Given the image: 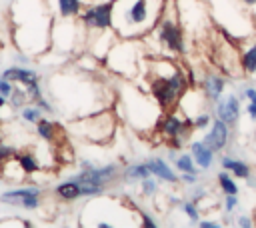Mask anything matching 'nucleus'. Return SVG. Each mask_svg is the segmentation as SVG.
<instances>
[{"instance_id": "f257e3e1", "label": "nucleus", "mask_w": 256, "mask_h": 228, "mask_svg": "<svg viewBox=\"0 0 256 228\" xmlns=\"http://www.w3.org/2000/svg\"><path fill=\"white\" fill-rule=\"evenodd\" d=\"M184 76L178 72V70H174L168 78L166 76H158L154 82H152V94H154V98H156V102L160 104V106H170L174 100H178V96H180V92L184 90Z\"/></svg>"}, {"instance_id": "f03ea898", "label": "nucleus", "mask_w": 256, "mask_h": 228, "mask_svg": "<svg viewBox=\"0 0 256 228\" xmlns=\"http://www.w3.org/2000/svg\"><path fill=\"white\" fill-rule=\"evenodd\" d=\"M112 2H104V4H94L90 8H86L82 12V22L86 28L90 30H106L112 26Z\"/></svg>"}, {"instance_id": "7ed1b4c3", "label": "nucleus", "mask_w": 256, "mask_h": 228, "mask_svg": "<svg viewBox=\"0 0 256 228\" xmlns=\"http://www.w3.org/2000/svg\"><path fill=\"white\" fill-rule=\"evenodd\" d=\"M116 176V166L114 164H108V166H102V168H82L78 174L70 176V180L74 182H80V184H96V186H104L106 182H110L112 178Z\"/></svg>"}, {"instance_id": "20e7f679", "label": "nucleus", "mask_w": 256, "mask_h": 228, "mask_svg": "<svg viewBox=\"0 0 256 228\" xmlns=\"http://www.w3.org/2000/svg\"><path fill=\"white\" fill-rule=\"evenodd\" d=\"M214 112H216V116H218L220 120H224L228 126H234V124L238 122V118H240V100H238V96L232 94V92L226 94L224 98L220 96V98L216 100Z\"/></svg>"}, {"instance_id": "39448f33", "label": "nucleus", "mask_w": 256, "mask_h": 228, "mask_svg": "<svg viewBox=\"0 0 256 228\" xmlns=\"http://www.w3.org/2000/svg\"><path fill=\"white\" fill-rule=\"evenodd\" d=\"M228 136H230V130H228V124L224 122V120H214L212 122V130L204 136V144L210 148V150H214V152H220V150H224V146L228 144Z\"/></svg>"}, {"instance_id": "423d86ee", "label": "nucleus", "mask_w": 256, "mask_h": 228, "mask_svg": "<svg viewBox=\"0 0 256 228\" xmlns=\"http://www.w3.org/2000/svg\"><path fill=\"white\" fill-rule=\"evenodd\" d=\"M158 40L164 42L170 50L174 52H182L184 50V44H182V32L180 28L174 24V22H162L160 26V34H158Z\"/></svg>"}, {"instance_id": "0eeeda50", "label": "nucleus", "mask_w": 256, "mask_h": 228, "mask_svg": "<svg viewBox=\"0 0 256 228\" xmlns=\"http://www.w3.org/2000/svg\"><path fill=\"white\" fill-rule=\"evenodd\" d=\"M0 76H4L10 82H18L22 86H30V84L38 82V78H40L36 70H30L26 66H10V68H4Z\"/></svg>"}, {"instance_id": "6e6552de", "label": "nucleus", "mask_w": 256, "mask_h": 228, "mask_svg": "<svg viewBox=\"0 0 256 228\" xmlns=\"http://www.w3.org/2000/svg\"><path fill=\"white\" fill-rule=\"evenodd\" d=\"M190 154H192L194 162H196L202 170H208V168L214 164V150H210L202 140L190 142Z\"/></svg>"}, {"instance_id": "1a4fd4ad", "label": "nucleus", "mask_w": 256, "mask_h": 228, "mask_svg": "<svg viewBox=\"0 0 256 228\" xmlns=\"http://www.w3.org/2000/svg\"><path fill=\"white\" fill-rule=\"evenodd\" d=\"M146 164H148L150 172H152L156 178H160V180H164V182H176V180H178L176 174H174V170H172L164 160H160V158H150V160H146Z\"/></svg>"}, {"instance_id": "9d476101", "label": "nucleus", "mask_w": 256, "mask_h": 228, "mask_svg": "<svg viewBox=\"0 0 256 228\" xmlns=\"http://www.w3.org/2000/svg\"><path fill=\"white\" fill-rule=\"evenodd\" d=\"M220 164H222L224 170H230L234 176H238V178H242V180H246V178L252 174V170H250V166H248L246 162L234 160V158H230V156H222Z\"/></svg>"}, {"instance_id": "9b49d317", "label": "nucleus", "mask_w": 256, "mask_h": 228, "mask_svg": "<svg viewBox=\"0 0 256 228\" xmlns=\"http://www.w3.org/2000/svg\"><path fill=\"white\" fill-rule=\"evenodd\" d=\"M204 92L210 100H218L224 92V78H220L218 74H208L204 80Z\"/></svg>"}, {"instance_id": "f8f14e48", "label": "nucleus", "mask_w": 256, "mask_h": 228, "mask_svg": "<svg viewBox=\"0 0 256 228\" xmlns=\"http://www.w3.org/2000/svg\"><path fill=\"white\" fill-rule=\"evenodd\" d=\"M56 196L62 198V200H76L80 198V182H74V180H66L62 184L56 186Z\"/></svg>"}, {"instance_id": "ddd939ff", "label": "nucleus", "mask_w": 256, "mask_h": 228, "mask_svg": "<svg viewBox=\"0 0 256 228\" xmlns=\"http://www.w3.org/2000/svg\"><path fill=\"white\" fill-rule=\"evenodd\" d=\"M186 124H188V122H182L176 114H172V116H168V118L162 122V130H164L166 136H170V138L176 140V138L182 134V130L186 128Z\"/></svg>"}, {"instance_id": "4468645a", "label": "nucleus", "mask_w": 256, "mask_h": 228, "mask_svg": "<svg viewBox=\"0 0 256 228\" xmlns=\"http://www.w3.org/2000/svg\"><path fill=\"white\" fill-rule=\"evenodd\" d=\"M14 158L18 160V164H20L24 174H34V172L40 170V164H38V160H36V156L32 152H16Z\"/></svg>"}, {"instance_id": "2eb2a0df", "label": "nucleus", "mask_w": 256, "mask_h": 228, "mask_svg": "<svg viewBox=\"0 0 256 228\" xmlns=\"http://www.w3.org/2000/svg\"><path fill=\"white\" fill-rule=\"evenodd\" d=\"M150 174H152V172H150V168H148L146 162L132 164V166H128V168L124 170V176H126L128 180H144V178H148Z\"/></svg>"}, {"instance_id": "dca6fc26", "label": "nucleus", "mask_w": 256, "mask_h": 228, "mask_svg": "<svg viewBox=\"0 0 256 228\" xmlns=\"http://www.w3.org/2000/svg\"><path fill=\"white\" fill-rule=\"evenodd\" d=\"M56 6L62 18H72L80 12V0H56Z\"/></svg>"}, {"instance_id": "f3484780", "label": "nucleus", "mask_w": 256, "mask_h": 228, "mask_svg": "<svg viewBox=\"0 0 256 228\" xmlns=\"http://www.w3.org/2000/svg\"><path fill=\"white\" fill-rule=\"evenodd\" d=\"M36 132H38L40 138H44L46 142H50V140H54L56 126H54V122H50V120H46V118H40V120L36 122Z\"/></svg>"}, {"instance_id": "a211bd4d", "label": "nucleus", "mask_w": 256, "mask_h": 228, "mask_svg": "<svg viewBox=\"0 0 256 228\" xmlns=\"http://www.w3.org/2000/svg\"><path fill=\"white\" fill-rule=\"evenodd\" d=\"M242 68H244L248 74L256 76V42L242 54Z\"/></svg>"}, {"instance_id": "6ab92c4d", "label": "nucleus", "mask_w": 256, "mask_h": 228, "mask_svg": "<svg viewBox=\"0 0 256 228\" xmlns=\"http://www.w3.org/2000/svg\"><path fill=\"white\" fill-rule=\"evenodd\" d=\"M26 100H30V98H28V92H26L24 88L14 86V90H12L10 98H8V102H10L14 108H22V106H26Z\"/></svg>"}, {"instance_id": "aec40b11", "label": "nucleus", "mask_w": 256, "mask_h": 228, "mask_svg": "<svg viewBox=\"0 0 256 228\" xmlns=\"http://www.w3.org/2000/svg\"><path fill=\"white\" fill-rule=\"evenodd\" d=\"M218 184H220V188H222L224 194H238V186H236V182L228 176V172H220V174H218Z\"/></svg>"}, {"instance_id": "412c9836", "label": "nucleus", "mask_w": 256, "mask_h": 228, "mask_svg": "<svg viewBox=\"0 0 256 228\" xmlns=\"http://www.w3.org/2000/svg\"><path fill=\"white\" fill-rule=\"evenodd\" d=\"M12 206H20L24 210H36L40 208V196H22L12 202Z\"/></svg>"}, {"instance_id": "4be33fe9", "label": "nucleus", "mask_w": 256, "mask_h": 228, "mask_svg": "<svg viewBox=\"0 0 256 228\" xmlns=\"http://www.w3.org/2000/svg\"><path fill=\"white\" fill-rule=\"evenodd\" d=\"M176 168H178L180 172H194V174L200 172V170H196V166H194L190 154H180V156L176 158Z\"/></svg>"}, {"instance_id": "5701e85b", "label": "nucleus", "mask_w": 256, "mask_h": 228, "mask_svg": "<svg viewBox=\"0 0 256 228\" xmlns=\"http://www.w3.org/2000/svg\"><path fill=\"white\" fill-rule=\"evenodd\" d=\"M22 118L26 122H34L36 124L42 118V110L38 106H22Z\"/></svg>"}, {"instance_id": "b1692460", "label": "nucleus", "mask_w": 256, "mask_h": 228, "mask_svg": "<svg viewBox=\"0 0 256 228\" xmlns=\"http://www.w3.org/2000/svg\"><path fill=\"white\" fill-rule=\"evenodd\" d=\"M14 156H16V148L0 142V168H2V164H4V162H8V160H10V158H14Z\"/></svg>"}, {"instance_id": "393cba45", "label": "nucleus", "mask_w": 256, "mask_h": 228, "mask_svg": "<svg viewBox=\"0 0 256 228\" xmlns=\"http://www.w3.org/2000/svg\"><path fill=\"white\" fill-rule=\"evenodd\" d=\"M182 208H184L186 216H188L192 222H198V220H200V214H198V208L194 206V202H182Z\"/></svg>"}, {"instance_id": "a878e982", "label": "nucleus", "mask_w": 256, "mask_h": 228, "mask_svg": "<svg viewBox=\"0 0 256 228\" xmlns=\"http://www.w3.org/2000/svg\"><path fill=\"white\" fill-rule=\"evenodd\" d=\"M142 182V194L144 196H152L154 192H156V182L148 176V178H144V180H140Z\"/></svg>"}, {"instance_id": "bb28decb", "label": "nucleus", "mask_w": 256, "mask_h": 228, "mask_svg": "<svg viewBox=\"0 0 256 228\" xmlns=\"http://www.w3.org/2000/svg\"><path fill=\"white\" fill-rule=\"evenodd\" d=\"M12 90H14V82H10V80H6L4 76H0V94H2L4 98H10Z\"/></svg>"}, {"instance_id": "cd10ccee", "label": "nucleus", "mask_w": 256, "mask_h": 228, "mask_svg": "<svg viewBox=\"0 0 256 228\" xmlns=\"http://www.w3.org/2000/svg\"><path fill=\"white\" fill-rule=\"evenodd\" d=\"M236 206H238L236 194H226V198H224V210H226V212H232Z\"/></svg>"}, {"instance_id": "c85d7f7f", "label": "nucleus", "mask_w": 256, "mask_h": 228, "mask_svg": "<svg viewBox=\"0 0 256 228\" xmlns=\"http://www.w3.org/2000/svg\"><path fill=\"white\" fill-rule=\"evenodd\" d=\"M210 122H212V120H210V114H200V116L194 120L192 126H194V128H206Z\"/></svg>"}, {"instance_id": "c756f323", "label": "nucleus", "mask_w": 256, "mask_h": 228, "mask_svg": "<svg viewBox=\"0 0 256 228\" xmlns=\"http://www.w3.org/2000/svg\"><path fill=\"white\" fill-rule=\"evenodd\" d=\"M36 106H38V108H40L42 112H48V114H50V112H54V108H52V104H50V102H48V100H46L44 96L36 100Z\"/></svg>"}, {"instance_id": "7c9ffc66", "label": "nucleus", "mask_w": 256, "mask_h": 228, "mask_svg": "<svg viewBox=\"0 0 256 228\" xmlns=\"http://www.w3.org/2000/svg\"><path fill=\"white\" fill-rule=\"evenodd\" d=\"M242 96H244V98H248L250 102H256V88H252V86H248V88H244V92H242Z\"/></svg>"}, {"instance_id": "2f4dec72", "label": "nucleus", "mask_w": 256, "mask_h": 228, "mask_svg": "<svg viewBox=\"0 0 256 228\" xmlns=\"http://www.w3.org/2000/svg\"><path fill=\"white\" fill-rule=\"evenodd\" d=\"M142 224L148 226V228H156V222L152 220V216L148 212H142Z\"/></svg>"}, {"instance_id": "473e14b6", "label": "nucleus", "mask_w": 256, "mask_h": 228, "mask_svg": "<svg viewBox=\"0 0 256 228\" xmlns=\"http://www.w3.org/2000/svg\"><path fill=\"white\" fill-rule=\"evenodd\" d=\"M246 112H248L250 120H252V122H256V102H250V104L246 106Z\"/></svg>"}, {"instance_id": "72a5a7b5", "label": "nucleus", "mask_w": 256, "mask_h": 228, "mask_svg": "<svg viewBox=\"0 0 256 228\" xmlns=\"http://www.w3.org/2000/svg\"><path fill=\"white\" fill-rule=\"evenodd\" d=\"M236 224H238V226H242V228H250V226H252V222L248 220V216H238Z\"/></svg>"}, {"instance_id": "f704fd0d", "label": "nucleus", "mask_w": 256, "mask_h": 228, "mask_svg": "<svg viewBox=\"0 0 256 228\" xmlns=\"http://www.w3.org/2000/svg\"><path fill=\"white\" fill-rule=\"evenodd\" d=\"M200 226H202V228H220L222 224H220V222H214V220H202Z\"/></svg>"}, {"instance_id": "c9c22d12", "label": "nucleus", "mask_w": 256, "mask_h": 228, "mask_svg": "<svg viewBox=\"0 0 256 228\" xmlns=\"http://www.w3.org/2000/svg\"><path fill=\"white\" fill-rule=\"evenodd\" d=\"M6 100H8V98H4V96H2V94H0V110H2V108H4V106H6Z\"/></svg>"}, {"instance_id": "e433bc0d", "label": "nucleus", "mask_w": 256, "mask_h": 228, "mask_svg": "<svg viewBox=\"0 0 256 228\" xmlns=\"http://www.w3.org/2000/svg\"><path fill=\"white\" fill-rule=\"evenodd\" d=\"M246 6H256V0H242Z\"/></svg>"}]
</instances>
